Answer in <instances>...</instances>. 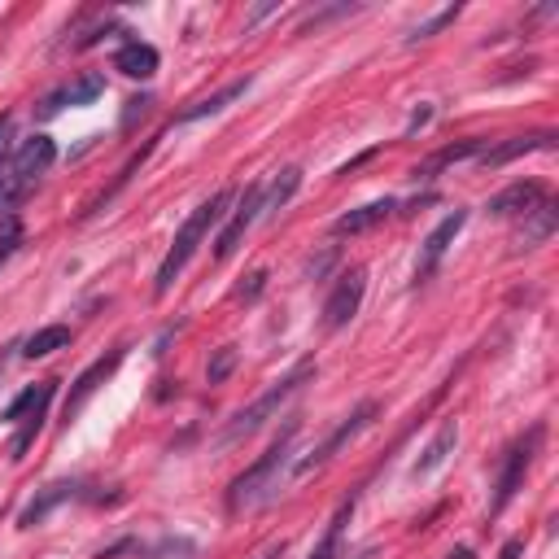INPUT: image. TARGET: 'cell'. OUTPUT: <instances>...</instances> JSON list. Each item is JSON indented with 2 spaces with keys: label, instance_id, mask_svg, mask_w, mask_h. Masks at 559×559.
Here are the masks:
<instances>
[{
  "label": "cell",
  "instance_id": "cell-9",
  "mask_svg": "<svg viewBox=\"0 0 559 559\" xmlns=\"http://www.w3.org/2000/svg\"><path fill=\"white\" fill-rule=\"evenodd\" d=\"M123 359H127V346H118V350L105 354V359H97V363L83 367V372L75 376V385H70V394H66V420H75V415L83 411V402L97 394V389L118 372V367H123Z\"/></svg>",
  "mask_w": 559,
  "mask_h": 559
},
{
  "label": "cell",
  "instance_id": "cell-35",
  "mask_svg": "<svg viewBox=\"0 0 559 559\" xmlns=\"http://www.w3.org/2000/svg\"><path fill=\"white\" fill-rule=\"evenodd\" d=\"M9 136V114H0V140Z\"/></svg>",
  "mask_w": 559,
  "mask_h": 559
},
{
  "label": "cell",
  "instance_id": "cell-6",
  "mask_svg": "<svg viewBox=\"0 0 559 559\" xmlns=\"http://www.w3.org/2000/svg\"><path fill=\"white\" fill-rule=\"evenodd\" d=\"M376 415H380V407H376L372 398H363L359 407H354V411L346 415V420H341V424L324 437V442H319V446L311 450V455H306V459H297V468H293V472H297V477H306V472H315V468H324V463H332V459L341 455V450H346V446L354 442V437L363 433L367 424L376 420Z\"/></svg>",
  "mask_w": 559,
  "mask_h": 559
},
{
  "label": "cell",
  "instance_id": "cell-17",
  "mask_svg": "<svg viewBox=\"0 0 559 559\" xmlns=\"http://www.w3.org/2000/svg\"><path fill=\"white\" fill-rule=\"evenodd\" d=\"M158 66H162V53L153 49V44H145V40H127L123 49L114 53V70H123L127 79H153L158 75Z\"/></svg>",
  "mask_w": 559,
  "mask_h": 559
},
{
  "label": "cell",
  "instance_id": "cell-1",
  "mask_svg": "<svg viewBox=\"0 0 559 559\" xmlns=\"http://www.w3.org/2000/svg\"><path fill=\"white\" fill-rule=\"evenodd\" d=\"M232 201H236V188H219V193L206 197L193 214H188L184 228L175 232L171 249H166L162 267H158V280H153V297H166V293H171V284L180 280V271H184L188 263H193V254L201 249V241L210 236V228H219V223H223V214H228Z\"/></svg>",
  "mask_w": 559,
  "mask_h": 559
},
{
  "label": "cell",
  "instance_id": "cell-28",
  "mask_svg": "<svg viewBox=\"0 0 559 559\" xmlns=\"http://www.w3.org/2000/svg\"><path fill=\"white\" fill-rule=\"evenodd\" d=\"M149 105H153L149 92H140V97H132V101H127V110H123V123H118V127H123V132H132V127H136V118H145V114H149Z\"/></svg>",
  "mask_w": 559,
  "mask_h": 559
},
{
  "label": "cell",
  "instance_id": "cell-2",
  "mask_svg": "<svg viewBox=\"0 0 559 559\" xmlns=\"http://www.w3.org/2000/svg\"><path fill=\"white\" fill-rule=\"evenodd\" d=\"M315 372H319V367H315V359H302V363H293L289 372H284V376L276 380V385L267 389V394H258L254 402H249V407H241V411L232 415V420H228V428H223V437H219V446H232V442H245V437H254V433H258V428H263L267 420H276V415H280V407H284V402H289V398L297 394V389L306 385V380H315Z\"/></svg>",
  "mask_w": 559,
  "mask_h": 559
},
{
  "label": "cell",
  "instance_id": "cell-36",
  "mask_svg": "<svg viewBox=\"0 0 559 559\" xmlns=\"http://www.w3.org/2000/svg\"><path fill=\"white\" fill-rule=\"evenodd\" d=\"M5 363H9V354H5V350H0V372H5Z\"/></svg>",
  "mask_w": 559,
  "mask_h": 559
},
{
  "label": "cell",
  "instance_id": "cell-22",
  "mask_svg": "<svg viewBox=\"0 0 559 559\" xmlns=\"http://www.w3.org/2000/svg\"><path fill=\"white\" fill-rule=\"evenodd\" d=\"M70 346V328L66 324H49V328H35L27 341H22V354L27 359H49V354Z\"/></svg>",
  "mask_w": 559,
  "mask_h": 559
},
{
  "label": "cell",
  "instance_id": "cell-10",
  "mask_svg": "<svg viewBox=\"0 0 559 559\" xmlns=\"http://www.w3.org/2000/svg\"><path fill=\"white\" fill-rule=\"evenodd\" d=\"M463 223H468V210H450L442 223H437L433 232L424 236V249H420V263H415V284H424L428 276H433L437 267H442L446 249L455 245V236L463 232Z\"/></svg>",
  "mask_w": 559,
  "mask_h": 559
},
{
  "label": "cell",
  "instance_id": "cell-14",
  "mask_svg": "<svg viewBox=\"0 0 559 559\" xmlns=\"http://www.w3.org/2000/svg\"><path fill=\"white\" fill-rule=\"evenodd\" d=\"M75 494H79V481H53V485H44V490L18 511V525H22V529L44 525V520H49V511H57L62 503H70Z\"/></svg>",
  "mask_w": 559,
  "mask_h": 559
},
{
  "label": "cell",
  "instance_id": "cell-23",
  "mask_svg": "<svg viewBox=\"0 0 559 559\" xmlns=\"http://www.w3.org/2000/svg\"><path fill=\"white\" fill-rule=\"evenodd\" d=\"M350 516H354V498H350V503H341V511L332 516V525L324 529V538H319V546L311 551V559H337L341 555V533H346Z\"/></svg>",
  "mask_w": 559,
  "mask_h": 559
},
{
  "label": "cell",
  "instance_id": "cell-3",
  "mask_svg": "<svg viewBox=\"0 0 559 559\" xmlns=\"http://www.w3.org/2000/svg\"><path fill=\"white\" fill-rule=\"evenodd\" d=\"M293 433H297V420H289V428L271 442V450L267 455H258L249 468L236 477L232 485H228V511L236 516V511H245V507H254L258 498H267L271 490H276V477L284 472V463H289V455H293Z\"/></svg>",
  "mask_w": 559,
  "mask_h": 559
},
{
  "label": "cell",
  "instance_id": "cell-26",
  "mask_svg": "<svg viewBox=\"0 0 559 559\" xmlns=\"http://www.w3.org/2000/svg\"><path fill=\"white\" fill-rule=\"evenodd\" d=\"M455 18H459V5H446L442 14H433V18H428V22H420V27H415V31L407 35V40H411V44H415V40H428V35L446 31V27H450V22H455Z\"/></svg>",
  "mask_w": 559,
  "mask_h": 559
},
{
  "label": "cell",
  "instance_id": "cell-4",
  "mask_svg": "<svg viewBox=\"0 0 559 559\" xmlns=\"http://www.w3.org/2000/svg\"><path fill=\"white\" fill-rule=\"evenodd\" d=\"M57 162V145L49 136H31L18 149H9V180H5V214H14V206L40 184V175H49V166Z\"/></svg>",
  "mask_w": 559,
  "mask_h": 559
},
{
  "label": "cell",
  "instance_id": "cell-24",
  "mask_svg": "<svg viewBox=\"0 0 559 559\" xmlns=\"http://www.w3.org/2000/svg\"><path fill=\"white\" fill-rule=\"evenodd\" d=\"M105 92V75H97V70H88L83 79H75V83H66V101L70 105H92Z\"/></svg>",
  "mask_w": 559,
  "mask_h": 559
},
{
  "label": "cell",
  "instance_id": "cell-33",
  "mask_svg": "<svg viewBox=\"0 0 559 559\" xmlns=\"http://www.w3.org/2000/svg\"><path fill=\"white\" fill-rule=\"evenodd\" d=\"M446 559H472V551H468V546H455V551H450Z\"/></svg>",
  "mask_w": 559,
  "mask_h": 559
},
{
  "label": "cell",
  "instance_id": "cell-27",
  "mask_svg": "<svg viewBox=\"0 0 559 559\" xmlns=\"http://www.w3.org/2000/svg\"><path fill=\"white\" fill-rule=\"evenodd\" d=\"M232 367H236V350H232V346H223V350L210 359V367H206V380H210V385H223V380L232 376Z\"/></svg>",
  "mask_w": 559,
  "mask_h": 559
},
{
  "label": "cell",
  "instance_id": "cell-19",
  "mask_svg": "<svg viewBox=\"0 0 559 559\" xmlns=\"http://www.w3.org/2000/svg\"><path fill=\"white\" fill-rule=\"evenodd\" d=\"M555 223H559V206H555L551 197H546L542 206H533V210L525 214V223H520V232H516V245H520V249H538L542 241H551Z\"/></svg>",
  "mask_w": 559,
  "mask_h": 559
},
{
  "label": "cell",
  "instance_id": "cell-18",
  "mask_svg": "<svg viewBox=\"0 0 559 559\" xmlns=\"http://www.w3.org/2000/svg\"><path fill=\"white\" fill-rule=\"evenodd\" d=\"M249 88H254V79H249V75H245V79H232L228 88H219V92H214V97H201V101H193V105H188L184 114H175V123H197V118L223 114V110H228L232 101H241Z\"/></svg>",
  "mask_w": 559,
  "mask_h": 559
},
{
  "label": "cell",
  "instance_id": "cell-25",
  "mask_svg": "<svg viewBox=\"0 0 559 559\" xmlns=\"http://www.w3.org/2000/svg\"><path fill=\"white\" fill-rule=\"evenodd\" d=\"M18 245H22V219L18 214H5V223H0V267L18 254Z\"/></svg>",
  "mask_w": 559,
  "mask_h": 559
},
{
  "label": "cell",
  "instance_id": "cell-7",
  "mask_svg": "<svg viewBox=\"0 0 559 559\" xmlns=\"http://www.w3.org/2000/svg\"><path fill=\"white\" fill-rule=\"evenodd\" d=\"M258 219H263V184H249V188H245V197L236 201V210L228 214V223H223L219 241H214V263H228L236 249H241L245 232L254 228Z\"/></svg>",
  "mask_w": 559,
  "mask_h": 559
},
{
  "label": "cell",
  "instance_id": "cell-11",
  "mask_svg": "<svg viewBox=\"0 0 559 559\" xmlns=\"http://www.w3.org/2000/svg\"><path fill=\"white\" fill-rule=\"evenodd\" d=\"M485 149H490V140H485V136H468V140H459V145H446V149H437L433 158H424L420 166H415L411 180H415V184H428V180H437L446 166L468 162V158H481Z\"/></svg>",
  "mask_w": 559,
  "mask_h": 559
},
{
  "label": "cell",
  "instance_id": "cell-34",
  "mask_svg": "<svg viewBox=\"0 0 559 559\" xmlns=\"http://www.w3.org/2000/svg\"><path fill=\"white\" fill-rule=\"evenodd\" d=\"M280 555H284V546H271V551H263L258 559H280Z\"/></svg>",
  "mask_w": 559,
  "mask_h": 559
},
{
  "label": "cell",
  "instance_id": "cell-31",
  "mask_svg": "<svg viewBox=\"0 0 559 559\" xmlns=\"http://www.w3.org/2000/svg\"><path fill=\"white\" fill-rule=\"evenodd\" d=\"M428 123H433V105H420V110L411 114V123H407V136H415V132H420V127H428Z\"/></svg>",
  "mask_w": 559,
  "mask_h": 559
},
{
  "label": "cell",
  "instance_id": "cell-20",
  "mask_svg": "<svg viewBox=\"0 0 559 559\" xmlns=\"http://www.w3.org/2000/svg\"><path fill=\"white\" fill-rule=\"evenodd\" d=\"M53 398H57V380H40V385H27L14 402H9L5 411H0V424H18V420H27V415H31L35 407H53Z\"/></svg>",
  "mask_w": 559,
  "mask_h": 559
},
{
  "label": "cell",
  "instance_id": "cell-30",
  "mask_svg": "<svg viewBox=\"0 0 559 559\" xmlns=\"http://www.w3.org/2000/svg\"><path fill=\"white\" fill-rule=\"evenodd\" d=\"M332 263H337V249H328L324 258H311V263H306V276H311V280H319V276H324V271H328Z\"/></svg>",
  "mask_w": 559,
  "mask_h": 559
},
{
  "label": "cell",
  "instance_id": "cell-16",
  "mask_svg": "<svg viewBox=\"0 0 559 559\" xmlns=\"http://www.w3.org/2000/svg\"><path fill=\"white\" fill-rule=\"evenodd\" d=\"M394 210H398V201H394V197H376V201H367V206H359V210L341 214V219L332 223V236H359V232H372L376 223H385Z\"/></svg>",
  "mask_w": 559,
  "mask_h": 559
},
{
  "label": "cell",
  "instance_id": "cell-15",
  "mask_svg": "<svg viewBox=\"0 0 559 559\" xmlns=\"http://www.w3.org/2000/svg\"><path fill=\"white\" fill-rule=\"evenodd\" d=\"M455 446H459V424H455V420H446L442 428H437L433 442H428V446L420 450V459L411 463V477H415V481L433 477V472L442 468V463H446L450 455H455Z\"/></svg>",
  "mask_w": 559,
  "mask_h": 559
},
{
  "label": "cell",
  "instance_id": "cell-13",
  "mask_svg": "<svg viewBox=\"0 0 559 559\" xmlns=\"http://www.w3.org/2000/svg\"><path fill=\"white\" fill-rule=\"evenodd\" d=\"M555 145V132H529V136H511L503 140V145H490L481 153V166L485 171H498V166H507V162H516V158H529V153H538V149H551Z\"/></svg>",
  "mask_w": 559,
  "mask_h": 559
},
{
  "label": "cell",
  "instance_id": "cell-29",
  "mask_svg": "<svg viewBox=\"0 0 559 559\" xmlns=\"http://www.w3.org/2000/svg\"><path fill=\"white\" fill-rule=\"evenodd\" d=\"M263 289H267V271H254V276H249V284H241V289H236V297H241V302H258V297H263Z\"/></svg>",
  "mask_w": 559,
  "mask_h": 559
},
{
  "label": "cell",
  "instance_id": "cell-12",
  "mask_svg": "<svg viewBox=\"0 0 559 559\" xmlns=\"http://www.w3.org/2000/svg\"><path fill=\"white\" fill-rule=\"evenodd\" d=\"M542 201H546V184L516 180V184H507L503 193H494L490 201H485V210L498 214V219H511V214H529L533 206H542Z\"/></svg>",
  "mask_w": 559,
  "mask_h": 559
},
{
  "label": "cell",
  "instance_id": "cell-8",
  "mask_svg": "<svg viewBox=\"0 0 559 559\" xmlns=\"http://www.w3.org/2000/svg\"><path fill=\"white\" fill-rule=\"evenodd\" d=\"M363 293H367V271H363V267L341 271L337 284H332V293H328V302H324V328H328V332L346 328L350 319L359 315Z\"/></svg>",
  "mask_w": 559,
  "mask_h": 559
},
{
  "label": "cell",
  "instance_id": "cell-21",
  "mask_svg": "<svg viewBox=\"0 0 559 559\" xmlns=\"http://www.w3.org/2000/svg\"><path fill=\"white\" fill-rule=\"evenodd\" d=\"M302 188V166H284V171L263 188V214H276L293 201V193Z\"/></svg>",
  "mask_w": 559,
  "mask_h": 559
},
{
  "label": "cell",
  "instance_id": "cell-32",
  "mask_svg": "<svg viewBox=\"0 0 559 559\" xmlns=\"http://www.w3.org/2000/svg\"><path fill=\"white\" fill-rule=\"evenodd\" d=\"M520 555H525V542H520V538L503 542V551H498V559H520Z\"/></svg>",
  "mask_w": 559,
  "mask_h": 559
},
{
  "label": "cell",
  "instance_id": "cell-5",
  "mask_svg": "<svg viewBox=\"0 0 559 559\" xmlns=\"http://www.w3.org/2000/svg\"><path fill=\"white\" fill-rule=\"evenodd\" d=\"M542 424H533L525 437H516V442L507 446L503 463H498V477H494V498H490V516H503L511 507V498L525 490V477L533 468V459H538V446H542Z\"/></svg>",
  "mask_w": 559,
  "mask_h": 559
}]
</instances>
